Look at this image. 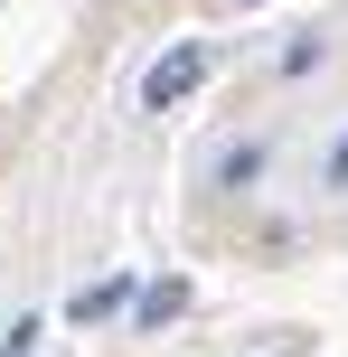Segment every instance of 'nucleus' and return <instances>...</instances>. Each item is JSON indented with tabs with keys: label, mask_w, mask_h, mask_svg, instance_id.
<instances>
[{
	"label": "nucleus",
	"mask_w": 348,
	"mask_h": 357,
	"mask_svg": "<svg viewBox=\"0 0 348 357\" xmlns=\"http://www.w3.org/2000/svg\"><path fill=\"white\" fill-rule=\"evenodd\" d=\"M198 85H207V47H198V38H188V47H169L160 66L142 75V104H151V113H169V104H179V94H198Z\"/></svg>",
	"instance_id": "f257e3e1"
},
{
	"label": "nucleus",
	"mask_w": 348,
	"mask_h": 357,
	"mask_svg": "<svg viewBox=\"0 0 348 357\" xmlns=\"http://www.w3.org/2000/svg\"><path fill=\"white\" fill-rule=\"evenodd\" d=\"M179 310H188V282H151V291H142V320H151V329L179 320Z\"/></svg>",
	"instance_id": "f03ea898"
},
{
	"label": "nucleus",
	"mask_w": 348,
	"mask_h": 357,
	"mask_svg": "<svg viewBox=\"0 0 348 357\" xmlns=\"http://www.w3.org/2000/svg\"><path fill=\"white\" fill-rule=\"evenodd\" d=\"M104 310H123V282H94V291H75V320H104Z\"/></svg>",
	"instance_id": "7ed1b4c3"
},
{
	"label": "nucleus",
	"mask_w": 348,
	"mask_h": 357,
	"mask_svg": "<svg viewBox=\"0 0 348 357\" xmlns=\"http://www.w3.org/2000/svg\"><path fill=\"white\" fill-rule=\"evenodd\" d=\"M330 178H339V188H348V142H339V151H330Z\"/></svg>",
	"instance_id": "20e7f679"
},
{
	"label": "nucleus",
	"mask_w": 348,
	"mask_h": 357,
	"mask_svg": "<svg viewBox=\"0 0 348 357\" xmlns=\"http://www.w3.org/2000/svg\"><path fill=\"white\" fill-rule=\"evenodd\" d=\"M236 10H255V0H236Z\"/></svg>",
	"instance_id": "39448f33"
}]
</instances>
